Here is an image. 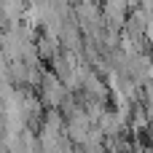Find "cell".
Returning <instances> with one entry per match:
<instances>
[{
	"instance_id": "1",
	"label": "cell",
	"mask_w": 153,
	"mask_h": 153,
	"mask_svg": "<svg viewBox=\"0 0 153 153\" xmlns=\"http://www.w3.org/2000/svg\"><path fill=\"white\" fill-rule=\"evenodd\" d=\"M65 83H62V78H56V75H46L43 81H40V100L43 102H48L51 108H59L62 102H65Z\"/></svg>"
}]
</instances>
